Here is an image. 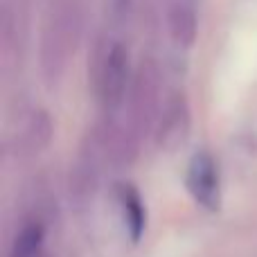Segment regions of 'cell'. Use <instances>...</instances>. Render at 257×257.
I'll return each mask as SVG.
<instances>
[{
  "instance_id": "obj_1",
  "label": "cell",
  "mask_w": 257,
  "mask_h": 257,
  "mask_svg": "<svg viewBox=\"0 0 257 257\" xmlns=\"http://www.w3.org/2000/svg\"><path fill=\"white\" fill-rule=\"evenodd\" d=\"M187 190L194 196V201L201 208L219 210V199H221V185H219V169L214 165L210 154H196L190 160L187 167Z\"/></svg>"
},
{
  "instance_id": "obj_2",
  "label": "cell",
  "mask_w": 257,
  "mask_h": 257,
  "mask_svg": "<svg viewBox=\"0 0 257 257\" xmlns=\"http://www.w3.org/2000/svg\"><path fill=\"white\" fill-rule=\"evenodd\" d=\"M128 54L122 43H111L99 68V93L106 106H117L126 93Z\"/></svg>"
},
{
  "instance_id": "obj_3",
  "label": "cell",
  "mask_w": 257,
  "mask_h": 257,
  "mask_svg": "<svg viewBox=\"0 0 257 257\" xmlns=\"http://www.w3.org/2000/svg\"><path fill=\"white\" fill-rule=\"evenodd\" d=\"M120 205H122V214H124V226L131 235L133 241H138L142 237L145 230V208H142V201L138 196V192L128 185L120 187Z\"/></svg>"
},
{
  "instance_id": "obj_4",
  "label": "cell",
  "mask_w": 257,
  "mask_h": 257,
  "mask_svg": "<svg viewBox=\"0 0 257 257\" xmlns=\"http://www.w3.org/2000/svg\"><path fill=\"white\" fill-rule=\"evenodd\" d=\"M12 257H43V226L41 223L32 221L18 232Z\"/></svg>"
},
{
  "instance_id": "obj_5",
  "label": "cell",
  "mask_w": 257,
  "mask_h": 257,
  "mask_svg": "<svg viewBox=\"0 0 257 257\" xmlns=\"http://www.w3.org/2000/svg\"><path fill=\"white\" fill-rule=\"evenodd\" d=\"M172 30L176 41H181L183 45H190L194 41L196 32V21H194V9L187 5H176V9L172 12Z\"/></svg>"
}]
</instances>
